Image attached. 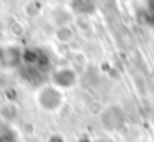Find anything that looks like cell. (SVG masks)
I'll list each match as a JSON object with an SVG mask.
<instances>
[{
  "mask_svg": "<svg viewBox=\"0 0 154 142\" xmlns=\"http://www.w3.org/2000/svg\"><path fill=\"white\" fill-rule=\"evenodd\" d=\"M37 104L47 112H57L63 106V91L57 86H45L37 92Z\"/></svg>",
  "mask_w": 154,
  "mask_h": 142,
  "instance_id": "cell-1",
  "label": "cell"
},
{
  "mask_svg": "<svg viewBox=\"0 0 154 142\" xmlns=\"http://www.w3.org/2000/svg\"><path fill=\"white\" fill-rule=\"evenodd\" d=\"M57 38H58V41H70V40L73 38V32H71L70 25H66V26H58V30H57Z\"/></svg>",
  "mask_w": 154,
  "mask_h": 142,
  "instance_id": "cell-2",
  "label": "cell"
},
{
  "mask_svg": "<svg viewBox=\"0 0 154 142\" xmlns=\"http://www.w3.org/2000/svg\"><path fill=\"white\" fill-rule=\"evenodd\" d=\"M47 142H66V137L60 132H53L47 137Z\"/></svg>",
  "mask_w": 154,
  "mask_h": 142,
  "instance_id": "cell-3",
  "label": "cell"
}]
</instances>
